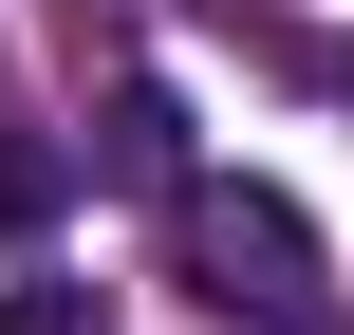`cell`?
Wrapping results in <instances>:
<instances>
[{"label":"cell","instance_id":"1","mask_svg":"<svg viewBox=\"0 0 354 335\" xmlns=\"http://www.w3.org/2000/svg\"><path fill=\"white\" fill-rule=\"evenodd\" d=\"M168 280H187L205 317H261V335H317L336 317L317 224H299L280 186H243V168H187V186H168Z\"/></svg>","mask_w":354,"mask_h":335},{"label":"cell","instance_id":"2","mask_svg":"<svg viewBox=\"0 0 354 335\" xmlns=\"http://www.w3.org/2000/svg\"><path fill=\"white\" fill-rule=\"evenodd\" d=\"M75 168H93V186H131V205H168V186L205 168V149H187V93H168V75H112V93H93V149H75Z\"/></svg>","mask_w":354,"mask_h":335},{"label":"cell","instance_id":"3","mask_svg":"<svg viewBox=\"0 0 354 335\" xmlns=\"http://www.w3.org/2000/svg\"><path fill=\"white\" fill-rule=\"evenodd\" d=\"M56 205H75V149H56L37 112H0V242H37Z\"/></svg>","mask_w":354,"mask_h":335},{"label":"cell","instance_id":"4","mask_svg":"<svg viewBox=\"0 0 354 335\" xmlns=\"http://www.w3.org/2000/svg\"><path fill=\"white\" fill-rule=\"evenodd\" d=\"M0 335H112V317H93V280H0Z\"/></svg>","mask_w":354,"mask_h":335},{"label":"cell","instance_id":"5","mask_svg":"<svg viewBox=\"0 0 354 335\" xmlns=\"http://www.w3.org/2000/svg\"><path fill=\"white\" fill-rule=\"evenodd\" d=\"M205 19H261V37H280V0H205Z\"/></svg>","mask_w":354,"mask_h":335}]
</instances>
